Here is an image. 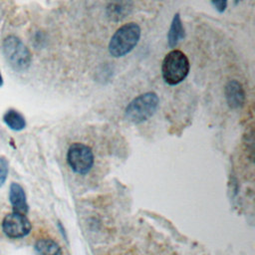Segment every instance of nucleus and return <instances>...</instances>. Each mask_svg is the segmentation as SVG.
Segmentation results:
<instances>
[{
    "label": "nucleus",
    "instance_id": "f257e3e1",
    "mask_svg": "<svg viewBox=\"0 0 255 255\" xmlns=\"http://www.w3.org/2000/svg\"><path fill=\"white\" fill-rule=\"evenodd\" d=\"M140 34V27L136 23L129 22L124 24L114 33L110 40V54L115 58H120L128 54L138 43Z\"/></svg>",
    "mask_w": 255,
    "mask_h": 255
},
{
    "label": "nucleus",
    "instance_id": "f03ea898",
    "mask_svg": "<svg viewBox=\"0 0 255 255\" xmlns=\"http://www.w3.org/2000/svg\"><path fill=\"white\" fill-rule=\"evenodd\" d=\"M190 64L186 55L180 50H171L162 60L161 74L164 82L170 86L181 83L188 75Z\"/></svg>",
    "mask_w": 255,
    "mask_h": 255
},
{
    "label": "nucleus",
    "instance_id": "7ed1b4c3",
    "mask_svg": "<svg viewBox=\"0 0 255 255\" xmlns=\"http://www.w3.org/2000/svg\"><path fill=\"white\" fill-rule=\"evenodd\" d=\"M158 97L153 92H146L133 98L126 107L125 116L133 124H140L153 116L158 107Z\"/></svg>",
    "mask_w": 255,
    "mask_h": 255
},
{
    "label": "nucleus",
    "instance_id": "20e7f679",
    "mask_svg": "<svg viewBox=\"0 0 255 255\" xmlns=\"http://www.w3.org/2000/svg\"><path fill=\"white\" fill-rule=\"evenodd\" d=\"M3 53L10 66L18 71H26L32 61L31 53L26 45L16 36H8L3 41Z\"/></svg>",
    "mask_w": 255,
    "mask_h": 255
},
{
    "label": "nucleus",
    "instance_id": "39448f33",
    "mask_svg": "<svg viewBox=\"0 0 255 255\" xmlns=\"http://www.w3.org/2000/svg\"><path fill=\"white\" fill-rule=\"evenodd\" d=\"M67 161L74 172L86 174L92 169L95 157L90 146L82 142H74L68 149Z\"/></svg>",
    "mask_w": 255,
    "mask_h": 255
},
{
    "label": "nucleus",
    "instance_id": "423d86ee",
    "mask_svg": "<svg viewBox=\"0 0 255 255\" xmlns=\"http://www.w3.org/2000/svg\"><path fill=\"white\" fill-rule=\"evenodd\" d=\"M2 229L10 238H21L29 234L31 231V223L24 214L12 212L4 217Z\"/></svg>",
    "mask_w": 255,
    "mask_h": 255
},
{
    "label": "nucleus",
    "instance_id": "0eeeda50",
    "mask_svg": "<svg viewBox=\"0 0 255 255\" xmlns=\"http://www.w3.org/2000/svg\"><path fill=\"white\" fill-rule=\"evenodd\" d=\"M132 0H111L106 8L107 16L114 22L125 19L132 10Z\"/></svg>",
    "mask_w": 255,
    "mask_h": 255
},
{
    "label": "nucleus",
    "instance_id": "6e6552de",
    "mask_svg": "<svg viewBox=\"0 0 255 255\" xmlns=\"http://www.w3.org/2000/svg\"><path fill=\"white\" fill-rule=\"evenodd\" d=\"M225 98L230 108L238 109L244 105L245 91L240 82L236 80L229 81L225 86Z\"/></svg>",
    "mask_w": 255,
    "mask_h": 255
},
{
    "label": "nucleus",
    "instance_id": "1a4fd4ad",
    "mask_svg": "<svg viewBox=\"0 0 255 255\" xmlns=\"http://www.w3.org/2000/svg\"><path fill=\"white\" fill-rule=\"evenodd\" d=\"M9 198L13 207V212L20 214H26L28 211V204L26 201V194L23 187L17 182H13L10 185Z\"/></svg>",
    "mask_w": 255,
    "mask_h": 255
},
{
    "label": "nucleus",
    "instance_id": "9d476101",
    "mask_svg": "<svg viewBox=\"0 0 255 255\" xmlns=\"http://www.w3.org/2000/svg\"><path fill=\"white\" fill-rule=\"evenodd\" d=\"M184 38V28L178 13L174 14L170 28L167 33V44L168 47L173 48L177 45V43Z\"/></svg>",
    "mask_w": 255,
    "mask_h": 255
},
{
    "label": "nucleus",
    "instance_id": "9b49d317",
    "mask_svg": "<svg viewBox=\"0 0 255 255\" xmlns=\"http://www.w3.org/2000/svg\"><path fill=\"white\" fill-rule=\"evenodd\" d=\"M35 249L39 255H62L61 247L52 239H40L35 244Z\"/></svg>",
    "mask_w": 255,
    "mask_h": 255
},
{
    "label": "nucleus",
    "instance_id": "f8f14e48",
    "mask_svg": "<svg viewBox=\"0 0 255 255\" xmlns=\"http://www.w3.org/2000/svg\"><path fill=\"white\" fill-rule=\"evenodd\" d=\"M4 123L14 130H21L26 127V121L24 117L16 110H8L3 116Z\"/></svg>",
    "mask_w": 255,
    "mask_h": 255
},
{
    "label": "nucleus",
    "instance_id": "ddd939ff",
    "mask_svg": "<svg viewBox=\"0 0 255 255\" xmlns=\"http://www.w3.org/2000/svg\"><path fill=\"white\" fill-rule=\"evenodd\" d=\"M8 174V162L4 157H0V187L6 180Z\"/></svg>",
    "mask_w": 255,
    "mask_h": 255
},
{
    "label": "nucleus",
    "instance_id": "4468645a",
    "mask_svg": "<svg viewBox=\"0 0 255 255\" xmlns=\"http://www.w3.org/2000/svg\"><path fill=\"white\" fill-rule=\"evenodd\" d=\"M213 7L220 13L224 12L227 7V0H211Z\"/></svg>",
    "mask_w": 255,
    "mask_h": 255
},
{
    "label": "nucleus",
    "instance_id": "2eb2a0df",
    "mask_svg": "<svg viewBox=\"0 0 255 255\" xmlns=\"http://www.w3.org/2000/svg\"><path fill=\"white\" fill-rule=\"evenodd\" d=\"M3 85V80H2V76H1V74H0V87Z\"/></svg>",
    "mask_w": 255,
    "mask_h": 255
},
{
    "label": "nucleus",
    "instance_id": "dca6fc26",
    "mask_svg": "<svg viewBox=\"0 0 255 255\" xmlns=\"http://www.w3.org/2000/svg\"><path fill=\"white\" fill-rule=\"evenodd\" d=\"M239 1H240V0H235V3H236V4H237V3H238V2H239Z\"/></svg>",
    "mask_w": 255,
    "mask_h": 255
}]
</instances>
